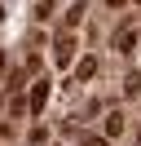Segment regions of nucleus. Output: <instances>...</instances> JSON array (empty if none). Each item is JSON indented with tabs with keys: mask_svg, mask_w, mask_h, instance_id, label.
Masks as SVG:
<instances>
[{
	"mask_svg": "<svg viewBox=\"0 0 141 146\" xmlns=\"http://www.w3.org/2000/svg\"><path fill=\"white\" fill-rule=\"evenodd\" d=\"M137 89H141V71H128V75H123V93L137 98Z\"/></svg>",
	"mask_w": 141,
	"mask_h": 146,
	"instance_id": "nucleus-6",
	"label": "nucleus"
},
{
	"mask_svg": "<svg viewBox=\"0 0 141 146\" xmlns=\"http://www.w3.org/2000/svg\"><path fill=\"white\" fill-rule=\"evenodd\" d=\"M106 5H123V0H106Z\"/></svg>",
	"mask_w": 141,
	"mask_h": 146,
	"instance_id": "nucleus-9",
	"label": "nucleus"
},
{
	"mask_svg": "<svg viewBox=\"0 0 141 146\" xmlns=\"http://www.w3.org/2000/svg\"><path fill=\"white\" fill-rule=\"evenodd\" d=\"M84 5H79V0H75V5H70V9H66V27H79V22H84Z\"/></svg>",
	"mask_w": 141,
	"mask_h": 146,
	"instance_id": "nucleus-5",
	"label": "nucleus"
},
{
	"mask_svg": "<svg viewBox=\"0 0 141 146\" xmlns=\"http://www.w3.org/2000/svg\"><path fill=\"white\" fill-rule=\"evenodd\" d=\"M137 146H141V142H137Z\"/></svg>",
	"mask_w": 141,
	"mask_h": 146,
	"instance_id": "nucleus-11",
	"label": "nucleus"
},
{
	"mask_svg": "<svg viewBox=\"0 0 141 146\" xmlns=\"http://www.w3.org/2000/svg\"><path fill=\"white\" fill-rule=\"evenodd\" d=\"M119 133H123V115H119V111H110V115H106V142L119 137Z\"/></svg>",
	"mask_w": 141,
	"mask_h": 146,
	"instance_id": "nucleus-4",
	"label": "nucleus"
},
{
	"mask_svg": "<svg viewBox=\"0 0 141 146\" xmlns=\"http://www.w3.org/2000/svg\"><path fill=\"white\" fill-rule=\"evenodd\" d=\"M0 106H5V98H0Z\"/></svg>",
	"mask_w": 141,
	"mask_h": 146,
	"instance_id": "nucleus-10",
	"label": "nucleus"
},
{
	"mask_svg": "<svg viewBox=\"0 0 141 146\" xmlns=\"http://www.w3.org/2000/svg\"><path fill=\"white\" fill-rule=\"evenodd\" d=\"M44 102H49V84H44V80H35L31 98H26V111H31V115H40V111H44Z\"/></svg>",
	"mask_w": 141,
	"mask_h": 146,
	"instance_id": "nucleus-3",
	"label": "nucleus"
},
{
	"mask_svg": "<svg viewBox=\"0 0 141 146\" xmlns=\"http://www.w3.org/2000/svg\"><path fill=\"white\" fill-rule=\"evenodd\" d=\"M132 49H137V27L123 22V27L115 31V53H132Z\"/></svg>",
	"mask_w": 141,
	"mask_h": 146,
	"instance_id": "nucleus-2",
	"label": "nucleus"
},
{
	"mask_svg": "<svg viewBox=\"0 0 141 146\" xmlns=\"http://www.w3.org/2000/svg\"><path fill=\"white\" fill-rule=\"evenodd\" d=\"M97 75V58H84V62H79V80H93Z\"/></svg>",
	"mask_w": 141,
	"mask_h": 146,
	"instance_id": "nucleus-7",
	"label": "nucleus"
},
{
	"mask_svg": "<svg viewBox=\"0 0 141 146\" xmlns=\"http://www.w3.org/2000/svg\"><path fill=\"white\" fill-rule=\"evenodd\" d=\"M75 49H79V40L70 36V31H62V36L53 40V62H57V66H70V62H75Z\"/></svg>",
	"mask_w": 141,
	"mask_h": 146,
	"instance_id": "nucleus-1",
	"label": "nucleus"
},
{
	"mask_svg": "<svg viewBox=\"0 0 141 146\" xmlns=\"http://www.w3.org/2000/svg\"><path fill=\"white\" fill-rule=\"evenodd\" d=\"M84 146H110V142H106V137H88Z\"/></svg>",
	"mask_w": 141,
	"mask_h": 146,
	"instance_id": "nucleus-8",
	"label": "nucleus"
}]
</instances>
